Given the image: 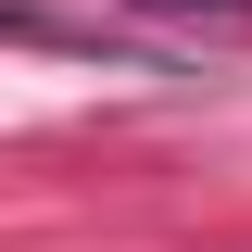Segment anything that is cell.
<instances>
[{
	"mask_svg": "<svg viewBox=\"0 0 252 252\" xmlns=\"http://www.w3.org/2000/svg\"><path fill=\"white\" fill-rule=\"evenodd\" d=\"M139 13H202V26H215V13H227V26H240L252 0H139Z\"/></svg>",
	"mask_w": 252,
	"mask_h": 252,
	"instance_id": "cell-1",
	"label": "cell"
}]
</instances>
